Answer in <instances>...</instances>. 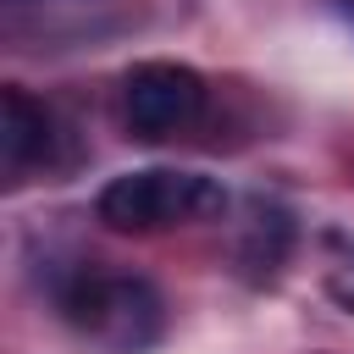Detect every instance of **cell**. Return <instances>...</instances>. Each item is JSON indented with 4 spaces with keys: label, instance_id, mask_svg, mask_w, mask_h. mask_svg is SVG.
<instances>
[{
    "label": "cell",
    "instance_id": "obj_1",
    "mask_svg": "<svg viewBox=\"0 0 354 354\" xmlns=\"http://www.w3.org/2000/svg\"><path fill=\"white\" fill-rule=\"evenodd\" d=\"M55 304L66 326L100 354H149L166 332V299L138 271L77 266L55 282Z\"/></svg>",
    "mask_w": 354,
    "mask_h": 354
},
{
    "label": "cell",
    "instance_id": "obj_2",
    "mask_svg": "<svg viewBox=\"0 0 354 354\" xmlns=\"http://www.w3.org/2000/svg\"><path fill=\"white\" fill-rule=\"evenodd\" d=\"M227 194L221 183L199 177V171H177V166H144V171H122L94 194V216L111 232H166V227H188L205 216H221Z\"/></svg>",
    "mask_w": 354,
    "mask_h": 354
},
{
    "label": "cell",
    "instance_id": "obj_3",
    "mask_svg": "<svg viewBox=\"0 0 354 354\" xmlns=\"http://www.w3.org/2000/svg\"><path fill=\"white\" fill-rule=\"evenodd\" d=\"M205 116V77L183 61H138L122 72V122L133 138H177Z\"/></svg>",
    "mask_w": 354,
    "mask_h": 354
},
{
    "label": "cell",
    "instance_id": "obj_4",
    "mask_svg": "<svg viewBox=\"0 0 354 354\" xmlns=\"http://www.w3.org/2000/svg\"><path fill=\"white\" fill-rule=\"evenodd\" d=\"M61 155V122L44 100H33L22 83L0 88V171L22 183L33 166H55Z\"/></svg>",
    "mask_w": 354,
    "mask_h": 354
},
{
    "label": "cell",
    "instance_id": "obj_5",
    "mask_svg": "<svg viewBox=\"0 0 354 354\" xmlns=\"http://www.w3.org/2000/svg\"><path fill=\"white\" fill-rule=\"evenodd\" d=\"M282 249H288V221H282L277 210L254 205V210H249V243L238 249L243 271H249V277H271V271L282 266Z\"/></svg>",
    "mask_w": 354,
    "mask_h": 354
},
{
    "label": "cell",
    "instance_id": "obj_6",
    "mask_svg": "<svg viewBox=\"0 0 354 354\" xmlns=\"http://www.w3.org/2000/svg\"><path fill=\"white\" fill-rule=\"evenodd\" d=\"M326 293H332L343 310H354V243H337V254H332V266H326Z\"/></svg>",
    "mask_w": 354,
    "mask_h": 354
}]
</instances>
